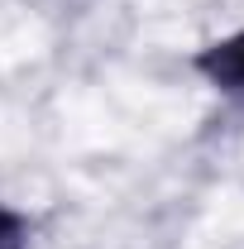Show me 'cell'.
Instances as JSON below:
<instances>
[{
    "instance_id": "obj_2",
    "label": "cell",
    "mask_w": 244,
    "mask_h": 249,
    "mask_svg": "<svg viewBox=\"0 0 244 249\" xmlns=\"http://www.w3.org/2000/svg\"><path fill=\"white\" fill-rule=\"evenodd\" d=\"M0 249H29V225L0 206Z\"/></svg>"
},
{
    "instance_id": "obj_1",
    "label": "cell",
    "mask_w": 244,
    "mask_h": 249,
    "mask_svg": "<svg viewBox=\"0 0 244 249\" xmlns=\"http://www.w3.org/2000/svg\"><path fill=\"white\" fill-rule=\"evenodd\" d=\"M196 72L220 96H230L235 106H244V29L230 34V38H215L211 48H201L196 53Z\"/></svg>"
}]
</instances>
